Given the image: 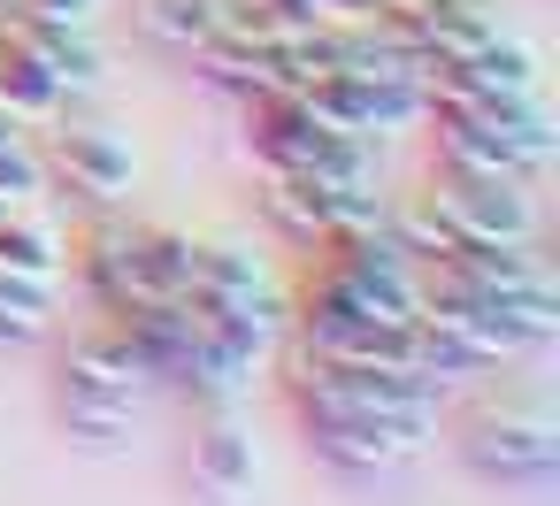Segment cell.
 <instances>
[{
    "mask_svg": "<svg viewBox=\"0 0 560 506\" xmlns=\"http://www.w3.org/2000/svg\"><path fill=\"white\" fill-rule=\"evenodd\" d=\"M70 269L85 276V299L101 315L116 307H139V299H177L192 292V269H200V238L177 231V223H131V215H101L70 238Z\"/></svg>",
    "mask_w": 560,
    "mask_h": 506,
    "instance_id": "cell-1",
    "label": "cell"
},
{
    "mask_svg": "<svg viewBox=\"0 0 560 506\" xmlns=\"http://www.w3.org/2000/svg\"><path fill=\"white\" fill-rule=\"evenodd\" d=\"M453 452L468 475L483 483H506V491H545L552 468H560V422L545 407V391H499V399H476L453 429Z\"/></svg>",
    "mask_w": 560,
    "mask_h": 506,
    "instance_id": "cell-2",
    "label": "cell"
},
{
    "mask_svg": "<svg viewBox=\"0 0 560 506\" xmlns=\"http://www.w3.org/2000/svg\"><path fill=\"white\" fill-rule=\"evenodd\" d=\"M39 162H47V185L78 192L85 208H124L139 185V146L116 123H85L70 108L55 123H39Z\"/></svg>",
    "mask_w": 560,
    "mask_h": 506,
    "instance_id": "cell-3",
    "label": "cell"
},
{
    "mask_svg": "<svg viewBox=\"0 0 560 506\" xmlns=\"http://www.w3.org/2000/svg\"><path fill=\"white\" fill-rule=\"evenodd\" d=\"M430 200L460 231V246H537V192L522 177H445L430 169Z\"/></svg>",
    "mask_w": 560,
    "mask_h": 506,
    "instance_id": "cell-4",
    "label": "cell"
},
{
    "mask_svg": "<svg viewBox=\"0 0 560 506\" xmlns=\"http://www.w3.org/2000/svg\"><path fill=\"white\" fill-rule=\"evenodd\" d=\"M185 468H192V491L208 506H238L254 491V475H261V452H254V437H246V422L231 407H200L192 445H185Z\"/></svg>",
    "mask_w": 560,
    "mask_h": 506,
    "instance_id": "cell-5",
    "label": "cell"
},
{
    "mask_svg": "<svg viewBox=\"0 0 560 506\" xmlns=\"http://www.w3.org/2000/svg\"><path fill=\"white\" fill-rule=\"evenodd\" d=\"M192 292H208L215 307H261V299H284L269 254L238 231H208L200 238V269H192Z\"/></svg>",
    "mask_w": 560,
    "mask_h": 506,
    "instance_id": "cell-6",
    "label": "cell"
},
{
    "mask_svg": "<svg viewBox=\"0 0 560 506\" xmlns=\"http://www.w3.org/2000/svg\"><path fill=\"white\" fill-rule=\"evenodd\" d=\"M55 384H85V391H116V399H139L154 376H147V361H139V345L101 315L93 330H78L70 345H62V361H55Z\"/></svg>",
    "mask_w": 560,
    "mask_h": 506,
    "instance_id": "cell-7",
    "label": "cell"
},
{
    "mask_svg": "<svg viewBox=\"0 0 560 506\" xmlns=\"http://www.w3.org/2000/svg\"><path fill=\"white\" fill-rule=\"evenodd\" d=\"M261 231L292 254L330 246V192L307 169H261Z\"/></svg>",
    "mask_w": 560,
    "mask_h": 506,
    "instance_id": "cell-8",
    "label": "cell"
},
{
    "mask_svg": "<svg viewBox=\"0 0 560 506\" xmlns=\"http://www.w3.org/2000/svg\"><path fill=\"white\" fill-rule=\"evenodd\" d=\"M0 276H24V284H55L70 276V231L47 208H16L0 215Z\"/></svg>",
    "mask_w": 560,
    "mask_h": 506,
    "instance_id": "cell-9",
    "label": "cell"
},
{
    "mask_svg": "<svg viewBox=\"0 0 560 506\" xmlns=\"http://www.w3.org/2000/svg\"><path fill=\"white\" fill-rule=\"evenodd\" d=\"M468 93H476V108H499V101H529V93H545V70H537V47L529 39H514V32H491L468 62ZM468 108V116H476Z\"/></svg>",
    "mask_w": 560,
    "mask_h": 506,
    "instance_id": "cell-10",
    "label": "cell"
},
{
    "mask_svg": "<svg viewBox=\"0 0 560 506\" xmlns=\"http://www.w3.org/2000/svg\"><path fill=\"white\" fill-rule=\"evenodd\" d=\"M131 24L162 62H192L223 24V0H131Z\"/></svg>",
    "mask_w": 560,
    "mask_h": 506,
    "instance_id": "cell-11",
    "label": "cell"
},
{
    "mask_svg": "<svg viewBox=\"0 0 560 506\" xmlns=\"http://www.w3.org/2000/svg\"><path fill=\"white\" fill-rule=\"evenodd\" d=\"M131 407H139V399L85 391V384H55V422H62L85 452H116V445L131 437Z\"/></svg>",
    "mask_w": 560,
    "mask_h": 506,
    "instance_id": "cell-12",
    "label": "cell"
},
{
    "mask_svg": "<svg viewBox=\"0 0 560 506\" xmlns=\"http://www.w3.org/2000/svg\"><path fill=\"white\" fill-rule=\"evenodd\" d=\"M0 101H9L32 131H39V123H55V116L70 108V101H62V85H55V70H47L24 39H9V32H0Z\"/></svg>",
    "mask_w": 560,
    "mask_h": 506,
    "instance_id": "cell-13",
    "label": "cell"
},
{
    "mask_svg": "<svg viewBox=\"0 0 560 506\" xmlns=\"http://www.w3.org/2000/svg\"><path fill=\"white\" fill-rule=\"evenodd\" d=\"M384 231L407 246V261H453V254H460V231L445 223V208L430 200V185L407 192V200H392V208H384Z\"/></svg>",
    "mask_w": 560,
    "mask_h": 506,
    "instance_id": "cell-14",
    "label": "cell"
},
{
    "mask_svg": "<svg viewBox=\"0 0 560 506\" xmlns=\"http://www.w3.org/2000/svg\"><path fill=\"white\" fill-rule=\"evenodd\" d=\"M47 330H55V284L0 276V345H32Z\"/></svg>",
    "mask_w": 560,
    "mask_h": 506,
    "instance_id": "cell-15",
    "label": "cell"
},
{
    "mask_svg": "<svg viewBox=\"0 0 560 506\" xmlns=\"http://www.w3.org/2000/svg\"><path fill=\"white\" fill-rule=\"evenodd\" d=\"M55 185H47V162H39V139H16V146H0V208H39Z\"/></svg>",
    "mask_w": 560,
    "mask_h": 506,
    "instance_id": "cell-16",
    "label": "cell"
},
{
    "mask_svg": "<svg viewBox=\"0 0 560 506\" xmlns=\"http://www.w3.org/2000/svg\"><path fill=\"white\" fill-rule=\"evenodd\" d=\"M0 9H16V16H39V24H62V32H101L108 0H0Z\"/></svg>",
    "mask_w": 560,
    "mask_h": 506,
    "instance_id": "cell-17",
    "label": "cell"
},
{
    "mask_svg": "<svg viewBox=\"0 0 560 506\" xmlns=\"http://www.w3.org/2000/svg\"><path fill=\"white\" fill-rule=\"evenodd\" d=\"M254 9H261L277 32H315V24H330V16H323V0H254Z\"/></svg>",
    "mask_w": 560,
    "mask_h": 506,
    "instance_id": "cell-18",
    "label": "cell"
},
{
    "mask_svg": "<svg viewBox=\"0 0 560 506\" xmlns=\"http://www.w3.org/2000/svg\"><path fill=\"white\" fill-rule=\"evenodd\" d=\"M384 9H392V0H323L330 24H384Z\"/></svg>",
    "mask_w": 560,
    "mask_h": 506,
    "instance_id": "cell-19",
    "label": "cell"
},
{
    "mask_svg": "<svg viewBox=\"0 0 560 506\" xmlns=\"http://www.w3.org/2000/svg\"><path fill=\"white\" fill-rule=\"evenodd\" d=\"M16 139H32V123H24L9 101H0V146H16Z\"/></svg>",
    "mask_w": 560,
    "mask_h": 506,
    "instance_id": "cell-20",
    "label": "cell"
}]
</instances>
